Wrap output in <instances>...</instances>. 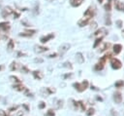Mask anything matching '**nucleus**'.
Masks as SVG:
<instances>
[{
  "label": "nucleus",
  "mask_w": 124,
  "mask_h": 116,
  "mask_svg": "<svg viewBox=\"0 0 124 116\" xmlns=\"http://www.w3.org/2000/svg\"><path fill=\"white\" fill-rule=\"evenodd\" d=\"M34 61H35V62H39V63H41V62H43L44 60H43V58H37L34 59Z\"/></svg>",
  "instance_id": "obj_34"
},
{
  "label": "nucleus",
  "mask_w": 124,
  "mask_h": 116,
  "mask_svg": "<svg viewBox=\"0 0 124 116\" xmlns=\"http://www.w3.org/2000/svg\"><path fill=\"white\" fill-rule=\"evenodd\" d=\"M23 115V112L22 111H19L18 113H17V116H22Z\"/></svg>",
  "instance_id": "obj_39"
},
{
  "label": "nucleus",
  "mask_w": 124,
  "mask_h": 116,
  "mask_svg": "<svg viewBox=\"0 0 124 116\" xmlns=\"http://www.w3.org/2000/svg\"><path fill=\"white\" fill-rule=\"evenodd\" d=\"M32 74H33L34 78L37 79V80H41V79L43 78V76H44V74H43L41 71H39V70H35V71H33Z\"/></svg>",
  "instance_id": "obj_17"
},
{
  "label": "nucleus",
  "mask_w": 124,
  "mask_h": 116,
  "mask_svg": "<svg viewBox=\"0 0 124 116\" xmlns=\"http://www.w3.org/2000/svg\"><path fill=\"white\" fill-rule=\"evenodd\" d=\"M76 58H77L78 62H79V63L84 62V57L82 56V54H81V53H78V54L76 55Z\"/></svg>",
  "instance_id": "obj_19"
},
{
  "label": "nucleus",
  "mask_w": 124,
  "mask_h": 116,
  "mask_svg": "<svg viewBox=\"0 0 124 116\" xmlns=\"http://www.w3.org/2000/svg\"><path fill=\"white\" fill-rule=\"evenodd\" d=\"M102 33H107V30H106V28H104V27H101L100 29H98V30H96L95 31V33H94V35L95 36H98V35H100V34H102Z\"/></svg>",
  "instance_id": "obj_22"
},
{
  "label": "nucleus",
  "mask_w": 124,
  "mask_h": 116,
  "mask_svg": "<svg viewBox=\"0 0 124 116\" xmlns=\"http://www.w3.org/2000/svg\"><path fill=\"white\" fill-rule=\"evenodd\" d=\"M10 79H13V81H15L16 84H19V83H21V81L16 77V76H10Z\"/></svg>",
  "instance_id": "obj_28"
},
{
  "label": "nucleus",
  "mask_w": 124,
  "mask_h": 116,
  "mask_svg": "<svg viewBox=\"0 0 124 116\" xmlns=\"http://www.w3.org/2000/svg\"><path fill=\"white\" fill-rule=\"evenodd\" d=\"M103 38H104V36L102 35V36H100V37H98L96 40H95V43H94V45H93V48L95 49V48H97L100 44H101V42H102V40H103Z\"/></svg>",
  "instance_id": "obj_20"
},
{
  "label": "nucleus",
  "mask_w": 124,
  "mask_h": 116,
  "mask_svg": "<svg viewBox=\"0 0 124 116\" xmlns=\"http://www.w3.org/2000/svg\"><path fill=\"white\" fill-rule=\"evenodd\" d=\"M52 38H54V34L53 33H49V34H47L46 36H42L41 39H40V41H41V43L45 44V43L48 42L50 39H52Z\"/></svg>",
  "instance_id": "obj_10"
},
{
  "label": "nucleus",
  "mask_w": 124,
  "mask_h": 116,
  "mask_svg": "<svg viewBox=\"0 0 124 116\" xmlns=\"http://www.w3.org/2000/svg\"><path fill=\"white\" fill-rule=\"evenodd\" d=\"M107 58H106V57L104 56V57H102L101 58H100V60L98 61V63L95 65V70H97V71H100V70H102L104 67H105V64H106V62H107Z\"/></svg>",
  "instance_id": "obj_4"
},
{
  "label": "nucleus",
  "mask_w": 124,
  "mask_h": 116,
  "mask_svg": "<svg viewBox=\"0 0 124 116\" xmlns=\"http://www.w3.org/2000/svg\"><path fill=\"white\" fill-rule=\"evenodd\" d=\"M89 19H85V18H82L81 19H79L78 20V24L80 26V27H83V26H85V25H87L88 23H89Z\"/></svg>",
  "instance_id": "obj_18"
},
{
  "label": "nucleus",
  "mask_w": 124,
  "mask_h": 116,
  "mask_svg": "<svg viewBox=\"0 0 124 116\" xmlns=\"http://www.w3.org/2000/svg\"><path fill=\"white\" fill-rule=\"evenodd\" d=\"M110 64H111V67L115 70L120 69L122 67V62L117 58H110Z\"/></svg>",
  "instance_id": "obj_3"
},
{
  "label": "nucleus",
  "mask_w": 124,
  "mask_h": 116,
  "mask_svg": "<svg viewBox=\"0 0 124 116\" xmlns=\"http://www.w3.org/2000/svg\"><path fill=\"white\" fill-rule=\"evenodd\" d=\"M98 1H99L100 3H102V2H103V0H98Z\"/></svg>",
  "instance_id": "obj_42"
},
{
  "label": "nucleus",
  "mask_w": 124,
  "mask_h": 116,
  "mask_svg": "<svg viewBox=\"0 0 124 116\" xmlns=\"http://www.w3.org/2000/svg\"><path fill=\"white\" fill-rule=\"evenodd\" d=\"M97 99H98V100H102V97H98Z\"/></svg>",
  "instance_id": "obj_40"
},
{
  "label": "nucleus",
  "mask_w": 124,
  "mask_h": 116,
  "mask_svg": "<svg viewBox=\"0 0 124 116\" xmlns=\"http://www.w3.org/2000/svg\"><path fill=\"white\" fill-rule=\"evenodd\" d=\"M94 15H95V9H94V7L90 6V7H88L87 10L84 12V14H83V18H85V19L91 20V19L94 17Z\"/></svg>",
  "instance_id": "obj_2"
},
{
  "label": "nucleus",
  "mask_w": 124,
  "mask_h": 116,
  "mask_svg": "<svg viewBox=\"0 0 124 116\" xmlns=\"http://www.w3.org/2000/svg\"><path fill=\"white\" fill-rule=\"evenodd\" d=\"M72 75H73L72 73H67V74H65V75H64L63 77H64V78L66 79V78H70V77H72Z\"/></svg>",
  "instance_id": "obj_35"
},
{
  "label": "nucleus",
  "mask_w": 124,
  "mask_h": 116,
  "mask_svg": "<svg viewBox=\"0 0 124 116\" xmlns=\"http://www.w3.org/2000/svg\"><path fill=\"white\" fill-rule=\"evenodd\" d=\"M48 50V48L47 47H44V46H35L34 47V51L36 52V53H38V54H40V53H44V52H46Z\"/></svg>",
  "instance_id": "obj_11"
},
{
  "label": "nucleus",
  "mask_w": 124,
  "mask_h": 116,
  "mask_svg": "<svg viewBox=\"0 0 124 116\" xmlns=\"http://www.w3.org/2000/svg\"><path fill=\"white\" fill-rule=\"evenodd\" d=\"M11 14H14V10L11 7H6V8H4V10H2V16H3V18H7Z\"/></svg>",
  "instance_id": "obj_9"
},
{
  "label": "nucleus",
  "mask_w": 124,
  "mask_h": 116,
  "mask_svg": "<svg viewBox=\"0 0 124 116\" xmlns=\"http://www.w3.org/2000/svg\"><path fill=\"white\" fill-rule=\"evenodd\" d=\"M0 116H10V115L4 110H0Z\"/></svg>",
  "instance_id": "obj_33"
},
{
  "label": "nucleus",
  "mask_w": 124,
  "mask_h": 116,
  "mask_svg": "<svg viewBox=\"0 0 124 116\" xmlns=\"http://www.w3.org/2000/svg\"><path fill=\"white\" fill-rule=\"evenodd\" d=\"M115 23L117 24V26H118L119 28H121V27L123 26V21H122V20H120V19H119V20H116V21H115Z\"/></svg>",
  "instance_id": "obj_31"
},
{
  "label": "nucleus",
  "mask_w": 124,
  "mask_h": 116,
  "mask_svg": "<svg viewBox=\"0 0 124 116\" xmlns=\"http://www.w3.org/2000/svg\"><path fill=\"white\" fill-rule=\"evenodd\" d=\"M46 107V103L44 102V101H41L40 103H39V108L40 109H43V108H45Z\"/></svg>",
  "instance_id": "obj_32"
},
{
  "label": "nucleus",
  "mask_w": 124,
  "mask_h": 116,
  "mask_svg": "<svg viewBox=\"0 0 124 116\" xmlns=\"http://www.w3.org/2000/svg\"><path fill=\"white\" fill-rule=\"evenodd\" d=\"M113 99L116 103H120L122 101V95L120 92H115L113 95Z\"/></svg>",
  "instance_id": "obj_12"
},
{
  "label": "nucleus",
  "mask_w": 124,
  "mask_h": 116,
  "mask_svg": "<svg viewBox=\"0 0 124 116\" xmlns=\"http://www.w3.org/2000/svg\"><path fill=\"white\" fill-rule=\"evenodd\" d=\"M88 85H89V83H88L87 80H83V81L80 82V83L77 82V83H74V84H73V86L75 87V89H76L78 92H79V93L84 92V91L88 88Z\"/></svg>",
  "instance_id": "obj_1"
},
{
  "label": "nucleus",
  "mask_w": 124,
  "mask_h": 116,
  "mask_svg": "<svg viewBox=\"0 0 124 116\" xmlns=\"http://www.w3.org/2000/svg\"><path fill=\"white\" fill-rule=\"evenodd\" d=\"M111 114L112 116H118V113L116 112V110H113V109H111Z\"/></svg>",
  "instance_id": "obj_36"
},
{
  "label": "nucleus",
  "mask_w": 124,
  "mask_h": 116,
  "mask_svg": "<svg viewBox=\"0 0 124 116\" xmlns=\"http://www.w3.org/2000/svg\"><path fill=\"white\" fill-rule=\"evenodd\" d=\"M123 86H124V82L122 80H119V81L115 82V87L116 88H122Z\"/></svg>",
  "instance_id": "obj_24"
},
{
  "label": "nucleus",
  "mask_w": 124,
  "mask_h": 116,
  "mask_svg": "<svg viewBox=\"0 0 124 116\" xmlns=\"http://www.w3.org/2000/svg\"><path fill=\"white\" fill-rule=\"evenodd\" d=\"M70 48H71V45H70V44H68V43H64V44H62V45L59 47L58 55H60V56L64 55L67 51H69V49H70Z\"/></svg>",
  "instance_id": "obj_5"
},
{
  "label": "nucleus",
  "mask_w": 124,
  "mask_h": 116,
  "mask_svg": "<svg viewBox=\"0 0 124 116\" xmlns=\"http://www.w3.org/2000/svg\"><path fill=\"white\" fill-rule=\"evenodd\" d=\"M110 46H111V44H110V43H105L104 47L101 49V52H104V51H106V50L109 49V47H110Z\"/></svg>",
  "instance_id": "obj_25"
},
{
  "label": "nucleus",
  "mask_w": 124,
  "mask_h": 116,
  "mask_svg": "<svg viewBox=\"0 0 124 116\" xmlns=\"http://www.w3.org/2000/svg\"><path fill=\"white\" fill-rule=\"evenodd\" d=\"M13 88H14L16 91H17V92H24L25 89H26V87H24L21 83H19V84H15V85L13 86Z\"/></svg>",
  "instance_id": "obj_13"
},
{
  "label": "nucleus",
  "mask_w": 124,
  "mask_h": 116,
  "mask_svg": "<svg viewBox=\"0 0 124 116\" xmlns=\"http://www.w3.org/2000/svg\"><path fill=\"white\" fill-rule=\"evenodd\" d=\"M110 23H111V21H110V16L108 15V16L106 17V24L107 25H110Z\"/></svg>",
  "instance_id": "obj_30"
},
{
  "label": "nucleus",
  "mask_w": 124,
  "mask_h": 116,
  "mask_svg": "<svg viewBox=\"0 0 124 116\" xmlns=\"http://www.w3.org/2000/svg\"><path fill=\"white\" fill-rule=\"evenodd\" d=\"M46 116H55V113H54V111L52 109H49V110L46 111Z\"/></svg>",
  "instance_id": "obj_29"
},
{
  "label": "nucleus",
  "mask_w": 124,
  "mask_h": 116,
  "mask_svg": "<svg viewBox=\"0 0 124 116\" xmlns=\"http://www.w3.org/2000/svg\"><path fill=\"white\" fill-rule=\"evenodd\" d=\"M7 49H8L9 52H12V51L15 49V43H14L13 40H10V41H9V43H8V45H7Z\"/></svg>",
  "instance_id": "obj_21"
},
{
  "label": "nucleus",
  "mask_w": 124,
  "mask_h": 116,
  "mask_svg": "<svg viewBox=\"0 0 124 116\" xmlns=\"http://www.w3.org/2000/svg\"><path fill=\"white\" fill-rule=\"evenodd\" d=\"M63 66H64V67H67V68H70V69L73 68V65H72V63H71L70 61H66V62H64Z\"/></svg>",
  "instance_id": "obj_27"
},
{
  "label": "nucleus",
  "mask_w": 124,
  "mask_h": 116,
  "mask_svg": "<svg viewBox=\"0 0 124 116\" xmlns=\"http://www.w3.org/2000/svg\"><path fill=\"white\" fill-rule=\"evenodd\" d=\"M122 35L124 36V29H123V31H122Z\"/></svg>",
  "instance_id": "obj_43"
},
{
  "label": "nucleus",
  "mask_w": 124,
  "mask_h": 116,
  "mask_svg": "<svg viewBox=\"0 0 124 116\" xmlns=\"http://www.w3.org/2000/svg\"><path fill=\"white\" fill-rule=\"evenodd\" d=\"M94 113H95L94 108H89V109L86 111V115H87V116H92Z\"/></svg>",
  "instance_id": "obj_26"
},
{
  "label": "nucleus",
  "mask_w": 124,
  "mask_h": 116,
  "mask_svg": "<svg viewBox=\"0 0 124 116\" xmlns=\"http://www.w3.org/2000/svg\"><path fill=\"white\" fill-rule=\"evenodd\" d=\"M57 55H58L57 53H53V54H50V55L48 56V58H56Z\"/></svg>",
  "instance_id": "obj_37"
},
{
  "label": "nucleus",
  "mask_w": 124,
  "mask_h": 116,
  "mask_svg": "<svg viewBox=\"0 0 124 116\" xmlns=\"http://www.w3.org/2000/svg\"><path fill=\"white\" fill-rule=\"evenodd\" d=\"M21 64L20 63H17V62H16V61H13L12 62V64H11V66H10V68H11V70H18V69H20L21 68Z\"/></svg>",
  "instance_id": "obj_16"
},
{
  "label": "nucleus",
  "mask_w": 124,
  "mask_h": 116,
  "mask_svg": "<svg viewBox=\"0 0 124 116\" xmlns=\"http://www.w3.org/2000/svg\"><path fill=\"white\" fill-rule=\"evenodd\" d=\"M121 50H122V45H121V44H114V45H113V53H114L115 55L120 54Z\"/></svg>",
  "instance_id": "obj_15"
},
{
  "label": "nucleus",
  "mask_w": 124,
  "mask_h": 116,
  "mask_svg": "<svg viewBox=\"0 0 124 116\" xmlns=\"http://www.w3.org/2000/svg\"><path fill=\"white\" fill-rule=\"evenodd\" d=\"M20 56H25V54L22 53V52H18L17 53V57H20Z\"/></svg>",
  "instance_id": "obj_38"
},
{
  "label": "nucleus",
  "mask_w": 124,
  "mask_h": 116,
  "mask_svg": "<svg viewBox=\"0 0 124 116\" xmlns=\"http://www.w3.org/2000/svg\"><path fill=\"white\" fill-rule=\"evenodd\" d=\"M84 0H70V4L72 7H79Z\"/></svg>",
  "instance_id": "obj_14"
},
{
  "label": "nucleus",
  "mask_w": 124,
  "mask_h": 116,
  "mask_svg": "<svg viewBox=\"0 0 124 116\" xmlns=\"http://www.w3.org/2000/svg\"><path fill=\"white\" fill-rule=\"evenodd\" d=\"M36 29H27V30H25L24 32H21V33H19V36H23V37H30V36H32V35H34L35 33H36Z\"/></svg>",
  "instance_id": "obj_7"
},
{
  "label": "nucleus",
  "mask_w": 124,
  "mask_h": 116,
  "mask_svg": "<svg viewBox=\"0 0 124 116\" xmlns=\"http://www.w3.org/2000/svg\"><path fill=\"white\" fill-rule=\"evenodd\" d=\"M2 68H3V66H2V65H0V70H1Z\"/></svg>",
  "instance_id": "obj_41"
},
{
  "label": "nucleus",
  "mask_w": 124,
  "mask_h": 116,
  "mask_svg": "<svg viewBox=\"0 0 124 116\" xmlns=\"http://www.w3.org/2000/svg\"><path fill=\"white\" fill-rule=\"evenodd\" d=\"M11 28V25H10V22L9 21H3V22H0V29L2 31H4L5 33H8L9 30Z\"/></svg>",
  "instance_id": "obj_6"
},
{
  "label": "nucleus",
  "mask_w": 124,
  "mask_h": 116,
  "mask_svg": "<svg viewBox=\"0 0 124 116\" xmlns=\"http://www.w3.org/2000/svg\"><path fill=\"white\" fill-rule=\"evenodd\" d=\"M104 8H105L106 11H110V10H111V2H110V0L104 6Z\"/></svg>",
  "instance_id": "obj_23"
},
{
  "label": "nucleus",
  "mask_w": 124,
  "mask_h": 116,
  "mask_svg": "<svg viewBox=\"0 0 124 116\" xmlns=\"http://www.w3.org/2000/svg\"><path fill=\"white\" fill-rule=\"evenodd\" d=\"M113 3H114L116 10H118L120 12H124V3L123 2L118 1V0H113Z\"/></svg>",
  "instance_id": "obj_8"
}]
</instances>
